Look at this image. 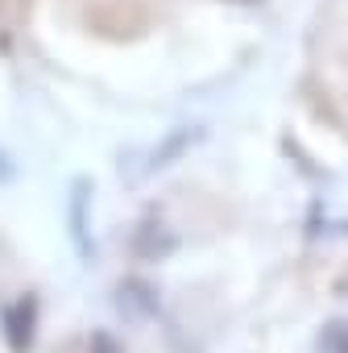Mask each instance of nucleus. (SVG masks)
<instances>
[{
	"instance_id": "f257e3e1",
	"label": "nucleus",
	"mask_w": 348,
	"mask_h": 353,
	"mask_svg": "<svg viewBox=\"0 0 348 353\" xmlns=\"http://www.w3.org/2000/svg\"><path fill=\"white\" fill-rule=\"evenodd\" d=\"M319 349L323 353H348V320H331L319 332Z\"/></svg>"
}]
</instances>
